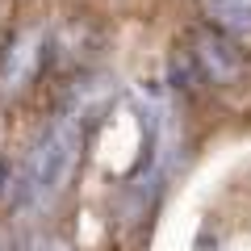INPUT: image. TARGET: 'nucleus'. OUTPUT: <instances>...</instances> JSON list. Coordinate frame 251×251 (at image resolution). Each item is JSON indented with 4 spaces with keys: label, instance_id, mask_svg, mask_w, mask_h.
I'll return each mask as SVG.
<instances>
[{
    "label": "nucleus",
    "instance_id": "obj_3",
    "mask_svg": "<svg viewBox=\"0 0 251 251\" xmlns=\"http://www.w3.org/2000/svg\"><path fill=\"white\" fill-rule=\"evenodd\" d=\"M38 59H42V34H38V29L17 34L13 46L4 50V63H0V92H4V97H17V92L29 84Z\"/></svg>",
    "mask_w": 251,
    "mask_h": 251
},
{
    "label": "nucleus",
    "instance_id": "obj_1",
    "mask_svg": "<svg viewBox=\"0 0 251 251\" xmlns=\"http://www.w3.org/2000/svg\"><path fill=\"white\" fill-rule=\"evenodd\" d=\"M75 159H80V122H75V117H59L25 155V168H21V176H17L21 209L50 205L63 193V184L72 180Z\"/></svg>",
    "mask_w": 251,
    "mask_h": 251
},
{
    "label": "nucleus",
    "instance_id": "obj_2",
    "mask_svg": "<svg viewBox=\"0 0 251 251\" xmlns=\"http://www.w3.org/2000/svg\"><path fill=\"white\" fill-rule=\"evenodd\" d=\"M193 59H197V67L214 84H234L247 72L243 46L230 42L226 34H218V29H197V34H193Z\"/></svg>",
    "mask_w": 251,
    "mask_h": 251
},
{
    "label": "nucleus",
    "instance_id": "obj_5",
    "mask_svg": "<svg viewBox=\"0 0 251 251\" xmlns=\"http://www.w3.org/2000/svg\"><path fill=\"white\" fill-rule=\"evenodd\" d=\"M38 251H67V243H59V239H50V243H42Z\"/></svg>",
    "mask_w": 251,
    "mask_h": 251
},
{
    "label": "nucleus",
    "instance_id": "obj_4",
    "mask_svg": "<svg viewBox=\"0 0 251 251\" xmlns=\"http://www.w3.org/2000/svg\"><path fill=\"white\" fill-rule=\"evenodd\" d=\"M209 21L230 42L251 46V0H209Z\"/></svg>",
    "mask_w": 251,
    "mask_h": 251
},
{
    "label": "nucleus",
    "instance_id": "obj_6",
    "mask_svg": "<svg viewBox=\"0 0 251 251\" xmlns=\"http://www.w3.org/2000/svg\"><path fill=\"white\" fill-rule=\"evenodd\" d=\"M0 251H13V243H9V239H4V234H0Z\"/></svg>",
    "mask_w": 251,
    "mask_h": 251
}]
</instances>
